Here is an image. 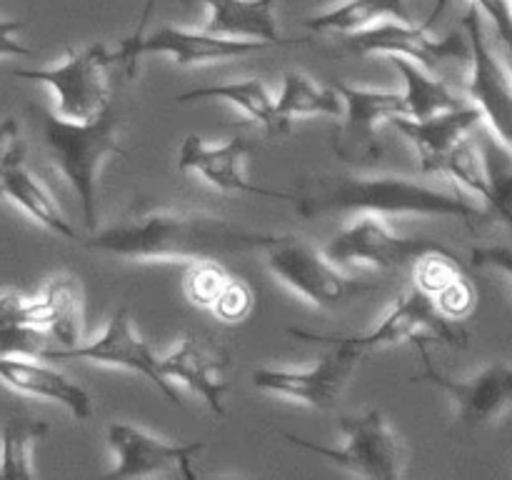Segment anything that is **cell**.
<instances>
[{"label":"cell","instance_id":"obj_39","mask_svg":"<svg viewBox=\"0 0 512 480\" xmlns=\"http://www.w3.org/2000/svg\"><path fill=\"white\" fill-rule=\"evenodd\" d=\"M20 125L15 118H0V163L18 148Z\"/></svg>","mask_w":512,"mask_h":480},{"label":"cell","instance_id":"obj_30","mask_svg":"<svg viewBox=\"0 0 512 480\" xmlns=\"http://www.w3.org/2000/svg\"><path fill=\"white\" fill-rule=\"evenodd\" d=\"M485 160V173L490 183V210L500 215L512 228V153L485 130L480 143Z\"/></svg>","mask_w":512,"mask_h":480},{"label":"cell","instance_id":"obj_28","mask_svg":"<svg viewBox=\"0 0 512 480\" xmlns=\"http://www.w3.org/2000/svg\"><path fill=\"white\" fill-rule=\"evenodd\" d=\"M50 425L45 420L13 415L0 428V478L30 480L33 470V448L48 435Z\"/></svg>","mask_w":512,"mask_h":480},{"label":"cell","instance_id":"obj_25","mask_svg":"<svg viewBox=\"0 0 512 480\" xmlns=\"http://www.w3.org/2000/svg\"><path fill=\"white\" fill-rule=\"evenodd\" d=\"M388 20H410L405 0H343L323 13L308 15L303 25L313 33L350 35Z\"/></svg>","mask_w":512,"mask_h":480},{"label":"cell","instance_id":"obj_36","mask_svg":"<svg viewBox=\"0 0 512 480\" xmlns=\"http://www.w3.org/2000/svg\"><path fill=\"white\" fill-rule=\"evenodd\" d=\"M473 8H478L480 15L490 20L498 38L503 40L505 53H508V63L512 68V8L510 0H470Z\"/></svg>","mask_w":512,"mask_h":480},{"label":"cell","instance_id":"obj_7","mask_svg":"<svg viewBox=\"0 0 512 480\" xmlns=\"http://www.w3.org/2000/svg\"><path fill=\"white\" fill-rule=\"evenodd\" d=\"M115 65V55L108 45L93 43L68 50L63 63L53 68H18L15 78L48 85L58 103L60 118L93 120L113 103L108 85V70Z\"/></svg>","mask_w":512,"mask_h":480},{"label":"cell","instance_id":"obj_13","mask_svg":"<svg viewBox=\"0 0 512 480\" xmlns=\"http://www.w3.org/2000/svg\"><path fill=\"white\" fill-rule=\"evenodd\" d=\"M270 48L263 40H243V38H223V35H213L208 30H190V28H158L153 33L128 35L120 40L118 48H113L115 65H128V73H133L135 63L143 55H168L175 63L190 68V65L200 63H218V60L243 58V55L260 53V50Z\"/></svg>","mask_w":512,"mask_h":480},{"label":"cell","instance_id":"obj_10","mask_svg":"<svg viewBox=\"0 0 512 480\" xmlns=\"http://www.w3.org/2000/svg\"><path fill=\"white\" fill-rule=\"evenodd\" d=\"M263 253L268 255L270 273L315 308H340L358 295V290H363L358 283L345 278L323 250H315L313 245L293 235H278Z\"/></svg>","mask_w":512,"mask_h":480},{"label":"cell","instance_id":"obj_37","mask_svg":"<svg viewBox=\"0 0 512 480\" xmlns=\"http://www.w3.org/2000/svg\"><path fill=\"white\" fill-rule=\"evenodd\" d=\"M25 23L18 18H0V58H28L33 48L20 40Z\"/></svg>","mask_w":512,"mask_h":480},{"label":"cell","instance_id":"obj_9","mask_svg":"<svg viewBox=\"0 0 512 480\" xmlns=\"http://www.w3.org/2000/svg\"><path fill=\"white\" fill-rule=\"evenodd\" d=\"M350 345L360 353H373L380 348H393V345L413 343L425 348V343L448 345V348H465L468 333L458 320H450L435 308L433 298L420 288H408L400 293V298L390 305L373 330L363 335H343Z\"/></svg>","mask_w":512,"mask_h":480},{"label":"cell","instance_id":"obj_19","mask_svg":"<svg viewBox=\"0 0 512 480\" xmlns=\"http://www.w3.org/2000/svg\"><path fill=\"white\" fill-rule=\"evenodd\" d=\"M0 380L23 395L50 400L68 410L75 420L93 415V398L75 380L60 373L50 360L23 358V355H0Z\"/></svg>","mask_w":512,"mask_h":480},{"label":"cell","instance_id":"obj_18","mask_svg":"<svg viewBox=\"0 0 512 480\" xmlns=\"http://www.w3.org/2000/svg\"><path fill=\"white\" fill-rule=\"evenodd\" d=\"M230 355L218 345L205 343L198 335H185L168 355L160 358V370L170 383L188 385L215 415H225L223 398L228 393Z\"/></svg>","mask_w":512,"mask_h":480},{"label":"cell","instance_id":"obj_41","mask_svg":"<svg viewBox=\"0 0 512 480\" xmlns=\"http://www.w3.org/2000/svg\"><path fill=\"white\" fill-rule=\"evenodd\" d=\"M5 198V190H3V178H0V200Z\"/></svg>","mask_w":512,"mask_h":480},{"label":"cell","instance_id":"obj_16","mask_svg":"<svg viewBox=\"0 0 512 480\" xmlns=\"http://www.w3.org/2000/svg\"><path fill=\"white\" fill-rule=\"evenodd\" d=\"M253 143L245 135H235L225 143H208L200 135H188L178 148V170L200 175L220 193H248L260 198L293 200V190L263 188L245 173Z\"/></svg>","mask_w":512,"mask_h":480},{"label":"cell","instance_id":"obj_11","mask_svg":"<svg viewBox=\"0 0 512 480\" xmlns=\"http://www.w3.org/2000/svg\"><path fill=\"white\" fill-rule=\"evenodd\" d=\"M43 360H50V363H58V360H90V363L130 370V373H138L145 380H150L168 398V403L183 405L178 390H175V383H170L163 370H160V358L133 325L128 308H120L95 340L80 343L75 348L50 345L45 350Z\"/></svg>","mask_w":512,"mask_h":480},{"label":"cell","instance_id":"obj_2","mask_svg":"<svg viewBox=\"0 0 512 480\" xmlns=\"http://www.w3.org/2000/svg\"><path fill=\"white\" fill-rule=\"evenodd\" d=\"M295 213L323 215H425L458 218L465 223L485 218V210L458 190L433 188L395 175H313L293 190Z\"/></svg>","mask_w":512,"mask_h":480},{"label":"cell","instance_id":"obj_4","mask_svg":"<svg viewBox=\"0 0 512 480\" xmlns=\"http://www.w3.org/2000/svg\"><path fill=\"white\" fill-rule=\"evenodd\" d=\"M450 0H435V8L420 23L415 20H388L368 30L345 35V48L355 55H385V58H405L418 63L428 73L448 80L465 83L470 70V40L468 33L433 35L435 23L440 20Z\"/></svg>","mask_w":512,"mask_h":480},{"label":"cell","instance_id":"obj_1","mask_svg":"<svg viewBox=\"0 0 512 480\" xmlns=\"http://www.w3.org/2000/svg\"><path fill=\"white\" fill-rule=\"evenodd\" d=\"M278 235L240 228L193 210H150L100 233L80 238L95 253L128 260H220L223 255L265 250Z\"/></svg>","mask_w":512,"mask_h":480},{"label":"cell","instance_id":"obj_35","mask_svg":"<svg viewBox=\"0 0 512 480\" xmlns=\"http://www.w3.org/2000/svg\"><path fill=\"white\" fill-rule=\"evenodd\" d=\"M255 308V293L243 278L230 280L228 288L220 293V298L215 300V305L210 308V313L215 315L223 323H240V320L248 318Z\"/></svg>","mask_w":512,"mask_h":480},{"label":"cell","instance_id":"obj_32","mask_svg":"<svg viewBox=\"0 0 512 480\" xmlns=\"http://www.w3.org/2000/svg\"><path fill=\"white\" fill-rule=\"evenodd\" d=\"M460 273H463V268H460V263H458V255H453L443 245V248L430 250V253L420 255V258L415 260L413 263V285L433 298V295L440 293L445 285L453 283Z\"/></svg>","mask_w":512,"mask_h":480},{"label":"cell","instance_id":"obj_3","mask_svg":"<svg viewBox=\"0 0 512 480\" xmlns=\"http://www.w3.org/2000/svg\"><path fill=\"white\" fill-rule=\"evenodd\" d=\"M43 145L50 163L75 190L83 208L85 228L98 223V178L105 160L123 155L120 148V113L110 103L98 118L68 120L55 113H40Z\"/></svg>","mask_w":512,"mask_h":480},{"label":"cell","instance_id":"obj_5","mask_svg":"<svg viewBox=\"0 0 512 480\" xmlns=\"http://www.w3.org/2000/svg\"><path fill=\"white\" fill-rule=\"evenodd\" d=\"M345 443L340 448L313 443L300 435L285 433V438L298 448L310 450L360 478L370 480H400L408 465V450L383 410L370 408L358 415H343L338 420Z\"/></svg>","mask_w":512,"mask_h":480},{"label":"cell","instance_id":"obj_29","mask_svg":"<svg viewBox=\"0 0 512 480\" xmlns=\"http://www.w3.org/2000/svg\"><path fill=\"white\" fill-rule=\"evenodd\" d=\"M440 175H448L460 188L485 200V205L490 208V183L488 173H485L483 150H480V140H475L473 133L460 138L453 145V150L445 155L443 165H440Z\"/></svg>","mask_w":512,"mask_h":480},{"label":"cell","instance_id":"obj_15","mask_svg":"<svg viewBox=\"0 0 512 480\" xmlns=\"http://www.w3.org/2000/svg\"><path fill=\"white\" fill-rule=\"evenodd\" d=\"M423 355L425 370L418 380H428L430 385L443 390L455 408V418L465 428H485L498 423L512 410V365L495 360L485 365L470 378H450L430 363L425 348H418Z\"/></svg>","mask_w":512,"mask_h":480},{"label":"cell","instance_id":"obj_34","mask_svg":"<svg viewBox=\"0 0 512 480\" xmlns=\"http://www.w3.org/2000/svg\"><path fill=\"white\" fill-rule=\"evenodd\" d=\"M433 303H435V308L445 315V318L463 323V320L475 310L478 293H475L473 283L465 278V273H460L453 283H448L443 290H440V293L433 295Z\"/></svg>","mask_w":512,"mask_h":480},{"label":"cell","instance_id":"obj_22","mask_svg":"<svg viewBox=\"0 0 512 480\" xmlns=\"http://www.w3.org/2000/svg\"><path fill=\"white\" fill-rule=\"evenodd\" d=\"M0 178H3V190L5 198L13 200L25 215L35 220L38 225H43L50 233L60 235L65 240H78V230L70 225V220L65 218L63 210L58 208V203L53 200V195L48 193L43 183L30 173V168L23 160V148H15L8 158L0 163Z\"/></svg>","mask_w":512,"mask_h":480},{"label":"cell","instance_id":"obj_33","mask_svg":"<svg viewBox=\"0 0 512 480\" xmlns=\"http://www.w3.org/2000/svg\"><path fill=\"white\" fill-rule=\"evenodd\" d=\"M53 345L43 328L28 323H0V355H23V358H43Z\"/></svg>","mask_w":512,"mask_h":480},{"label":"cell","instance_id":"obj_17","mask_svg":"<svg viewBox=\"0 0 512 480\" xmlns=\"http://www.w3.org/2000/svg\"><path fill=\"white\" fill-rule=\"evenodd\" d=\"M335 93L343 100V128L338 153L343 158H363L378 153V130L383 123L408 115L403 90L358 88L335 80Z\"/></svg>","mask_w":512,"mask_h":480},{"label":"cell","instance_id":"obj_27","mask_svg":"<svg viewBox=\"0 0 512 480\" xmlns=\"http://www.w3.org/2000/svg\"><path fill=\"white\" fill-rule=\"evenodd\" d=\"M390 63L403 78V98L405 108H408L405 118H430L435 113H445V110L465 105V100H460V95L455 93L448 80L428 73L413 60L390 58Z\"/></svg>","mask_w":512,"mask_h":480},{"label":"cell","instance_id":"obj_20","mask_svg":"<svg viewBox=\"0 0 512 480\" xmlns=\"http://www.w3.org/2000/svg\"><path fill=\"white\" fill-rule=\"evenodd\" d=\"M390 125L418 150L423 173H440V165L453 145L478 128L480 113L475 105L465 103L460 108L430 115V118H405L403 115V118L390 120Z\"/></svg>","mask_w":512,"mask_h":480},{"label":"cell","instance_id":"obj_21","mask_svg":"<svg viewBox=\"0 0 512 480\" xmlns=\"http://www.w3.org/2000/svg\"><path fill=\"white\" fill-rule=\"evenodd\" d=\"M185 3H200L205 15L203 30L223 38L263 40L268 45H288L280 35L275 5L278 0H185Z\"/></svg>","mask_w":512,"mask_h":480},{"label":"cell","instance_id":"obj_12","mask_svg":"<svg viewBox=\"0 0 512 480\" xmlns=\"http://www.w3.org/2000/svg\"><path fill=\"white\" fill-rule=\"evenodd\" d=\"M443 245L430 238H405L398 235L380 215H360L350 225L340 228L323 253L338 268L363 265L373 270H400L413 265L420 255L438 250Z\"/></svg>","mask_w":512,"mask_h":480},{"label":"cell","instance_id":"obj_14","mask_svg":"<svg viewBox=\"0 0 512 480\" xmlns=\"http://www.w3.org/2000/svg\"><path fill=\"white\" fill-rule=\"evenodd\" d=\"M108 445L115 455V465L105 478H150V475H178L195 480L193 463L205 450L203 440L195 443H168L150 430L133 423H110Z\"/></svg>","mask_w":512,"mask_h":480},{"label":"cell","instance_id":"obj_26","mask_svg":"<svg viewBox=\"0 0 512 480\" xmlns=\"http://www.w3.org/2000/svg\"><path fill=\"white\" fill-rule=\"evenodd\" d=\"M200 100H223V103L235 105L245 115H250L255 123L263 125L268 135H278V128H275V98L260 78L230 80V83L220 85H200V88L180 93L175 103L188 105L200 103Z\"/></svg>","mask_w":512,"mask_h":480},{"label":"cell","instance_id":"obj_24","mask_svg":"<svg viewBox=\"0 0 512 480\" xmlns=\"http://www.w3.org/2000/svg\"><path fill=\"white\" fill-rule=\"evenodd\" d=\"M308 115H343V100L333 85L315 83L300 70H288L283 75V88L275 98V128L278 135L290 130L293 120Z\"/></svg>","mask_w":512,"mask_h":480},{"label":"cell","instance_id":"obj_6","mask_svg":"<svg viewBox=\"0 0 512 480\" xmlns=\"http://www.w3.org/2000/svg\"><path fill=\"white\" fill-rule=\"evenodd\" d=\"M293 338L318 340V343H333V350L323 355L310 368H258L253 373V385L263 393L275 398L293 400L313 410H333L335 403L343 395L345 385L350 383V375L355 373L365 353H360L355 345H350L343 335H318L300 328H288Z\"/></svg>","mask_w":512,"mask_h":480},{"label":"cell","instance_id":"obj_23","mask_svg":"<svg viewBox=\"0 0 512 480\" xmlns=\"http://www.w3.org/2000/svg\"><path fill=\"white\" fill-rule=\"evenodd\" d=\"M38 323L58 348L83 343V293L73 275H55L35 298Z\"/></svg>","mask_w":512,"mask_h":480},{"label":"cell","instance_id":"obj_42","mask_svg":"<svg viewBox=\"0 0 512 480\" xmlns=\"http://www.w3.org/2000/svg\"><path fill=\"white\" fill-rule=\"evenodd\" d=\"M510 8H512V0H510Z\"/></svg>","mask_w":512,"mask_h":480},{"label":"cell","instance_id":"obj_38","mask_svg":"<svg viewBox=\"0 0 512 480\" xmlns=\"http://www.w3.org/2000/svg\"><path fill=\"white\" fill-rule=\"evenodd\" d=\"M473 265H478V268H493L498 273H503L510 280L512 295V248H505V245H483V248H475Z\"/></svg>","mask_w":512,"mask_h":480},{"label":"cell","instance_id":"obj_8","mask_svg":"<svg viewBox=\"0 0 512 480\" xmlns=\"http://www.w3.org/2000/svg\"><path fill=\"white\" fill-rule=\"evenodd\" d=\"M470 40V70L465 75V95L480 113V125L512 153V68L490 45L483 15L470 5L463 15Z\"/></svg>","mask_w":512,"mask_h":480},{"label":"cell","instance_id":"obj_40","mask_svg":"<svg viewBox=\"0 0 512 480\" xmlns=\"http://www.w3.org/2000/svg\"><path fill=\"white\" fill-rule=\"evenodd\" d=\"M155 3H158V0H145V10H143V15H140V23H138V28H135V33H133V35L145 33V25H148L150 15H153Z\"/></svg>","mask_w":512,"mask_h":480},{"label":"cell","instance_id":"obj_31","mask_svg":"<svg viewBox=\"0 0 512 480\" xmlns=\"http://www.w3.org/2000/svg\"><path fill=\"white\" fill-rule=\"evenodd\" d=\"M233 278L220 260H195L183 275V293L193 305L210 310Z\"/></svg>","mask_w":512,"mask_h":480}]
</instances>
